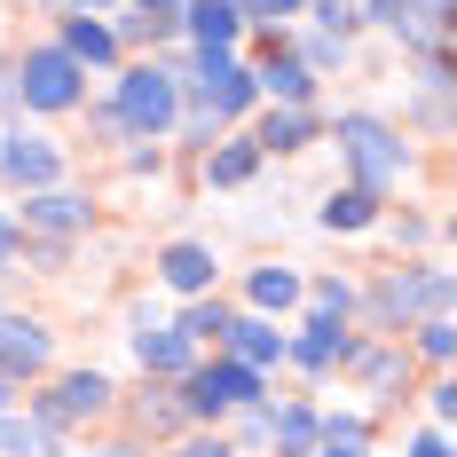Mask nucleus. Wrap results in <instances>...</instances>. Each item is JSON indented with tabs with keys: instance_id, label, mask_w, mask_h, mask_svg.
I'll use <instances>...</instances> for the list:
<instances>
[{
	"instance_id": "obj_1",
	"label": "nucleus",
	"mask_w": 457,
	"mask_h": 457,
	"mask_svg": "<svg viewBox=\"0 0 457 457\" xmlns=\"http://www.w3.org/2000/svg\"><path fill=\"white\" fill-rule=\"evenodd\" d=\"M339 150H347V166H355V189H370V197L403 182V135H395L386 119L347 111V119H339Z\"/></svg>"
},
{
	"instance_id": "obj_2",
	"label": "nucleus",
	"mask_w": 457,
	"mask_h": 457,
	"mask_svg": "<svg viewBox=\"0 0 457 457\" xmlns=\"http://www.w3.org/2000/svg\"><path fill=\"white\" fill-rule=\"evenodd\" d=\"M79 63L63 55V47H32L24 55V71H16V103H32V111H71L79 103Z\"/></svg>"
},
{
	"instance_id": "obj_3",
	"label": "nucleus",
	"mask_w": 457,
	"mask_h": 457,
	"mask_svg": "<svg viewBox=\"0 0 457 457\" xmlns=\"http://www.w3.org/2000/svg\"><path fill=\"white\" fill-rule=\"evenodd\" d=\"M119 119L135 127V135H166L174 127V71H158V63H142L119 79Z\"/></svg>"
},
{
	"instance_id": "obj_4",
	"label": "nucleus",
	"mask_w": 457,
	"mask_h": 457,
	"mask_svg": "<svg viewBox=\"0 0 457 457\" xmlns=\"http://www.w3.org/2000/svg\"><path fill=\"white\" fill-rule=\"evenodd\" d=\"M197 418H221V411H245V403H261V370L245 363H205L189 370V395H182Z\"/></svg>"
},
{
	"instance_id": "obj_5",
	"label": "nucleus",
	"mask_w": 457,
	"mask_h": 457,
	"mask_svg": "<svg viewBox=\"0 0 457 457\" xmlns=\"http://www.w3.org/2000/svg\"><path fill=\"white\" fill-rule=\"evenodd\" d=\"M103 403H111V378H103V370H71V378L40 403V426L55 434V426H71V418H95Z\"/></svg>"
},
{
	"instance_id": "obj_6",
	"label": "nucleus",
	"mask_w": 457,
	"mask_h": 457,
	"mask_svg": "<svg viewBox=\"0 0 457 457\" xmlns=\"http://www.w3.org/2000/svg\"><path fill=\"white\" fill-rule=\"evenodd\" d=\"M221 347H228V355H237L245 370H261V363H284V347H292V339H284L269 316H228Z\"/></svg>"
},
{
	"instance_id": "obj_7",
	"label": "nucleus",
	"mask_w": 457,
	"mask_h": 457,
	"mask_svg": "<svg viewBox=\"0 0 457 457\" xmlns=\"http://www.w3.org/2000/svg\"><path fill=\"white\" fill-rule=\"evenodd\" d=\"M0 174L16 189H55V150H47V135H8L0 142Z\"/></svg>"
},
{
	"instance_id": "obj_8",
	"label": "nucleus",
	"mask_w": 457,
	"mask_h": 457,
	"mask_svg": "<svg viewBox=\"0 0 457 457\" xmlns=\"http://www.w3.org/2000/svg\"><path fill=\"white\" fill-rule=\"evenodd\" d=\"M442 300H450V276H442V269L386 276V292H378V308H386V316H426V308H442Z\"/></svg>"
},
{
	"instance_id": "obj_9",
	"label": "nucleus",
	"mask_w": 457,
	"mask_h": 457,
	"mask_svg": "<svg viewBox=\"0 0 457 457\" xmlns=\"http://www.w3.org/2000/svg\"><path fill=\"white\" fill-rule=\"evenodd\" d=\"M40 363H47V331L24 323V316H0V370L24 378V370H40Z\"/></svg>"
},
{
	"instance_id": "obj_10",
	"label": "nucleus",
	"mask_w": 457,
	"mask_h": 457,
	"mask_svg": "<svg viewBox=\"0 0 457 457\" xmlns=\"http://www.w3.org/2000/svg\"><path fill=\"white\" fill-rule=\"evenodd\" d=\"M24 228L71 237V228H87V197H71V189H32V205H24Z\"/></svg>"
},
{
	"instance_id": "obj_11",
	"label": "nucleus",
	"mask_w": 457,
	"mask_h": 457,
	"mask_svg": "<svg viewBox=\"0 0 457 457\" xmlns=\"http://www.w3.org/2000/svg\"><path fill=\"white\" fill-rule=\"evenodd\" d=\"M308 79H316V71H308L300 55H284V47H269V63L253 71V87H269L284 111H300V103H308Z\"/></svg>"
},
{
	"instance_id": "obj_12",
	"label": "nucleus",
	"mask_w": 457,
	"mask_h": 457,
	"mask_svg": "<svg viewBox=\"0 0 457 457\" xmlns=\"http://www.w3.org/2000/svg\"><path fill=\"white\" fill-rule=\"evenodd\" d=\"M284 355H300L308 370H331V363H347V355H355V339H347V323H339V316H316V323H308V339H300V347H284Z\"/></svg>"
},
{
	"instance_id": "obj_13",
	"label": "nucleus",
	"mask_w": 457,
	"mask_h": 457,
	"mask_svg": "<svg viewBox=\"0 0 457 457\" xmlns=\"http://www.w3.org/2000/svg\"><path fill=\"white\" fill-rule=\"evenodd\" d=\"M269 442H276V457H316L323 450V418L316 411H269Z\"/></svg>"
},
{
	"instance_id": "obj_14",
	"label": "nucleus",
	"mask_w": 457,
	"mask_h": 457,
	"mask_svg": "<svg viewBox=\"0 0 457 457\" xmlns=\"http://www.w3.org/2000/svg\"><path fill=\"white\" fill-rule=\"evenodd\" d=\"M135 363L166 370V378H189V339L182 331H135Z\"/></svg>"
},
{
	"instance_id": "obj_15",
	"label": "nucleus",
	"mask_w": 457,
	"mask_h": 457,
	"mask_svg": "<svg viewBox=\"0 0 457 457\" xmlns=\"http://www.w3.org/2000/svg\"><path fill=\"white\" fill-rule=\"evenodd\" d=\"M158 276H166L174 292H189V300H197V292L213 284V253H205V245H174V253L158 261Z\"/></svg>"
},
{
	"instance_id": "obj_16",
	"label": "nucleus",
	"mask_w": 457,
	"mask_h": 457,
	"mask_svg": "<svg viewBox=\"0 0 457 457\" xmlns=\"http://www.w3.org/2000/svg\"><path fill=\"white\" fill-rule=\"evenodd\" d=\"M182 24L197 32V47H228L237 40V8H228V0H189Z\"/></svg>"
},
{
	"instance_id": "obj_17",
	"label": "nucleus",
	"mask_w": 457,
	"mask_h": 457,
	"mask_svg": "<svg viewBox=\"0 0 457 457\" xmlns=\"http://www.w3.org/2000/svg\"><path fill=\"white\" fill-rule=\"evenodd\" d=\"M63 55L87 71V63H111V55H119V40H111L103 24H87V16H71V32H63Z\"/></svg>"
},
{
	"instance_id": "obj_18",
	"label": "nucleus",
	"mask_w": 457,
	"mask_h": 457,
	"mask_svg": "<svg viewBox=\"0 0 457 457\" xmlns=\"http://www.w3.org/2000/svg\"><path fill=\"white\" fill-rule=\"evenodd\" d=\"M370 221H378V197H370V189H331L323 228H370Z\"/></svg>"
},
{
	"instance_id": "obj_19",
	"label": "nucleus",
	"mask_w": 457,
	"mask_h": 457,
	"mask_svg": "<svg viewBox=\"0 0 457 457\" xmlns=\"http://www.w3.org/2000/svg\"><path fill=\"white\" fill-rule=\"evenodd\" d=\"M292 300H300V276L292 269H253V308L261 316H284Z\"/></svg>"
},
{
	"instance_id": "obj_20",
	"label": "nucleus",
	"mask_w": 457,
	"mask_h": 457,
	"mask_svg": "<svg viewBox=\"0 0 457 457\" xmlns=\"http://www.w3.org/2000/svg\"><path fill=\"white\" fill-rule=\"evenodd\" d=\"M300 142H308V111H269L261 135H253V150L269 158V150H300Z\"/></svg>"
},
{
	"instance_id": "obj_21",
	"label": "nucleus",
	"mask_w": 457,
	"mask_h": 457,
	"mask_svg": "<svg viewBox=\"0 0 457 457\" xmlns=\"http://www.w3.org/2000/svg\"><path fill=\"white\" fill-rule=\"evenodd\" d=\"M253 166H261V150H253V142H228V150H213L205 182H213V189H237V182H253Z\"/></svg>"
},
{
	"instance_id": "obj_22",
	"label": "nucleus",
	"mask_w": 457,
	"mask_h": 457,
	"mask_svg": "<svg viewBox=\"0 0 457 457\" xmlns=\"http://www.w3.org/2000/svg\"><path fill=\"white\" fill-rule=\"evenodd\" d=\"M0 450H8V457H55L40 418H8V411H0Z\"/></svg>"
},
{
	"instance_id": "obj_23",
	"label": "nucleus",
	"mask_w": 457,
	"mask_h": 457,
	"mask_svg": "<svg viewBox=\"0 0 457 457\" xmlns=\"http://www.w3.org/2000/svg\"><path fill=\"white\" fill-rule=\"evenodd\" d=\"M174 331H182L189 347H197V339H221V331H228V308H221V300H197V308H189Z\"/></svg>"
},
{
	"instance_id": "obj_24",
	"label": "nucleus",
	"mask_w": 457,
	"mask_h": 457,
	"mask_svg": "<svg viewBox=\"0 0 457 457\" xmlns=\"http://www.w3.org/2000/svg\"><path fill=\"white\" fill-rule=\"evenodd\" d=\"M347 308H355V292H347L339 276H323V284H316V316H339V323H347Z\"/></svg>"
},
{
	"instance_id": "obj_25",
	"label": "nucleus",
	"mask_w": 457,
	"mask_h": 457,
	"mask_svg": "<svg viewBox=\"0 0 457 457\" xmlns=\"http://www.w3.org/2000/svg\"><path fill=\"white\" fill-rule=\"evenodd\" d=\"M434 363H450V347H457V331H450V316H426V339H418Z\"/></svg>"
},
{
	"instance_id": "obj_26",
	"label": "nucleus",
	"mask_w": 457,
	"mask_h": 457,
	"mask_svg": "<svg viewBox=\"0 0 457 457\" xmlns=\"http://www.w3.org/2000/svg\"><path fill=\"white\" fill-rule=\"evenodd\" d=\"M323 434H331V450H363V418H323Z\"/></svg>"
},
{
	"instance_id": "obj_27",
	"label": "nucleus",
	"mask_w": 457,
	"mask_h": 457,
	"mask_svg": "<svg viewBox=\"0 0 457 457\" xmlns=\"http://www.w3.org/2000/svg\"><path fill=\"white\" fill-rule=\"evenodd\" d=\"M300 63H308V71H331V63H339V32H316V40H308V55H300Z\"/></svg>"
},
{
	"instance_id": "obj_28",
	"label": "nucleus",
	"mask_w": 457,
	"mask_h": 457,
	"mask_svg": "<svg viewBox=\"0 0 457 457\" xmlns=\"http://www.w3.org/2000/svg\"><path fill=\"white\" fill-rule=\"evenodd\" d=\"M228 8H237V16H292L300 0H228Z\"/></svg>"
},
{
	"instance_id": "obj_29",
	"label": "nucleus",
	"mask_w": 457,
	"mask_h": 457,
	"mask_svg": "<svg viewBox=\"0 0 457 457\" xmlns=\"http://www.w3.org/2000/svg\"><path fill=\"white\" fill-rule=\"evenodd\" d=\"M174 457H237V450H228V442H182Z\"/></svg>"
},
{
	"instance_id": "obj_30",
	"label": "nucleus",
	"mask_w": 457,
	"mask_h": 457,
	"mask_svg": "<svg viewBox=\"0 0 457 457\" xmlns=\"http://www.w3.org/2000/svg\"><path fill=\"white\" fill-rule=\"evenodd\" d=\"M411 457H450V442H442V434H418V442H411Z\"/></svg>"
},
{
	"instance_id": "obj_31",
	"label": "nucleus",
	"mask_w": 457,
	"mask_h": 457,
	"mask_svg": "<svg viewBox=\"0 0 457 457\" xmlns=\"http://www.w3.org/2000/svg\"><path fill=\"white\" fill-rule=\"evenodd\" d=\"M142 8H150L158 24H174V16H182V0H142Z\"/></svg>"
},
{
	"instance_id": "obj_32",
	"label": "nucleus",
	"mask_w": 457,
	"mask_h": 457,
	"mask_svg": "<svg viewBox=\"0 0 457 457\" xmlns=\"http://www.w3.org/2000/svg\"><path fill=\"white\" fill-rule=\"evenodd\" d=\"M8 253H16V221H0V261H8Z\"/></svg>"
},
{
	"instance_id": "obj_33",
	"label": "nucleus",
	"mask_w": 457,
	"mask_h": 457,
	"mask_svg": "<svg viewBox=\"0 0 457 457\" xmlns=\"http://www.w3.org/2000/svg\"><path fill=\"white\" fill-rule=\"evenodd\" d=\"M8 403H16V378H8V370H0V411H8Z\"/></svg>"
},
{
	"instance_id": "obj_34",
	"label": "nucleus",
	"mask_w": 457,
	"mask_h": 457,
	"mask_svg": "<svg viewBox=\"0 0 457 457\" xmlns=\"http://www.w3.org/2000/svg\"><path fill=\"white\" fill-rule=\"evenodd\" d=\"M316 457H355V450H316Z\"/></svg>"
},
{
	"instance_id": "obj_35",
	"label": "nucleus",
	"mask_w": 457,
	"mask_h": 457,
	"mask_svg": "<svg viewBox=\"0 0 457 457\" xmlns=\"http://www.w3.org/2000/svg\"><path fill=\"white\" fill-rule=\"evenodd\" d=\"M79 8H111V0H79Z\"/></svg>"
},
{
	"instance_id": "obj_36",
	"label": "nucleus",
	"mask_w": 457,
	"mask_h": 457,
	"mask_svg": "<svg viewBox=\"0 0 457 457\" xmlns=\"http://www.w3.org/2000/svg\"><path fill=\"white\" fill-rule=\"evenodd\" d=\"M95 457H127V450H95Z\"/></svg>"
}]
</instances>
